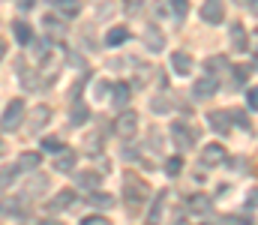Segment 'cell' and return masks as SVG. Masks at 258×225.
I'll use <instances>...</instances> for the list:
<instances>
[{
	"label": "cell",
	"instance_id": "7a4b0ae2",
	"mask_svg": "<svg viewBox=\"0 0 258 225\" xmlns=\"http://www.w3.org/2000/svg\"><path fill=\"white\" fill-rule=\"evenodd\" d=\"M60 69H63V57H60L57 51H45V54H42V69L36 72L39 78H42L39 84H42V87L54 84V81H57V75H60Z\"/></svg>",
	"mask_w": 258,
	"mask_h": 225
},
{
	"label": "cell",
	"instance_id": "5b68a950",
	"mask_svg": "<svg viewBox=\"0 0 258 225\" xmlns=\"http://www.w3.org/2000/svg\"><path fill=\"white\" fill-rule=\"evenodd\" d=\"M195 138H198V135H195L186 123H171V141H174L177 150H192Z\"/></svg>",
	"mask_w": 258,
	"mask_h": 225
},
{
	"label": "cell",
	"instance_id": "d6a6232c",
	"mask_svg": "<svg viewBox=\"0 0 258 225\" xmlns=\"http://www.w3.org/2000/svg\"><path fill=\"white\" fill-rule=\"evenodd\" d=\"M228 117H231L237 126H243V129H252V120L246 117V111H228Z\"/></svg>",
	"mask_w": 258,
	"mask_h": 225
},
{
	"label": "cell",
	"instance_id": "f1b7e54d",
	"mask_svg": "<svg viewBox=\"0 0 258 225\" xmlns=\"http://www.w3.org/2000/svg\"><path fill=\"white\" fill-rule=\"evenodd\" d=\"M150 108H153L156 114H168V111H171V102H168V96H153V99H150Z\"/></svg>",
	"mask_w": 258,
	"mask_h": 225
},
{
	"label": "cell",
	"instance_id": "cb8c5ba5",
	"mask_svg": "<svg viewBox=\"0 0 258 225\" xmlns=\"http://www.w3.org/2000/svg\"><path fill=\"white\" fill-rule=\"evenodd\" d=\"M123 42H129V30L126 27H111V30L105 33V45L117 48V45H123Z\"/></svg>",
	"mask_w": 258,
	"mask_h": 225
},
{
	"label": "cell",
	"instance_id": "44dd1931",
	"mask_svg": "<svg viewBox=\"0 0 258 225\" xmlns=\"http://www.w3.org/2000/svg\"><path fill=\"white\" fill-rule=\"evenodd\" d=\"M165 204H168V189L156 192L153 207H150V222H162V210H165Z\"/></svg>",
	"mask_w": 258,
	"mask_h": 225
},
{
	"label": "cell",
	"instance_id": "4fadbf2b",
	"mask_svg": "<svg viewBox=\"0 0 258 225\" xmlns=\"http://www.w3.org/2000/svg\"><path fill=\"white\" fill-rule=\"evenodd\" d=\"M108 90H111V105H114L117 111H123V108L129 105V96H132V87H129L126 81H117V84H111Z\"/></svg>",
	"mask_w": 258,
	"mask_h": 225
},
{
	"label": "cell",
	"instance_id": "ee69618b",
	"mask_svg": "<svg viewBox=\"0 0 258 225\" xmlns=\"http://www.w3.org/2000/svg\"><path fill=\"white\" fill-rule=\"evenodd\" d=\"M105 93H108V84H105V81H99V84H96V96H99V99H102V96H105Z\"/></svg>",
	"mask_w": 258,
	"mask_h": 225
},
{
	"label": "cell",
	"instance_id": "30bf717a",
	"mask_svg": "<svg viewBox=\"0 0 258 225\" xmlns=\"http://www.w3.org/2000/svg\"><path fill=\"white\" fill-rule=\"evenodd\" d=\"M75 162H78V150L60 147L54 153V171H57V174H69V171L75 168Z\"/></svg>",
	"mask_w": 258,
	"mask_h": 225
},
{
	"label": "cell",
	"instance_id": "d4e9b609",
	"mask_svg": "<svg viewBox=\"0 0 258 225\" xmlns=\"http://www.w3.org/2000/svg\"><path fill=\"white\" fill-rule=\"evenodd\" d=\"M12 33H15V39H18L21 45H30V42H33V30H30L27 21H15V24H12Z\"/></svg>",
	"mask_w": 258,
	"mask_h": 225
},
{
	"label": "cell",
	"instance_id": "d590c367",
	"mask_svg": "<svg viewBox=\"0 0 258 225\" xmlns=\"http://www.w3.org/2000/svg\"><path fill=\"white\" fill-rule=\"evenodd\" d=\"M36 78H39L36 72H24V75H21V87H24V90H36V87H39V81H36Z\"/></svg>",
	"mask_w": 258,
	"mask_h": 225
},
{
	"label": "cell",
	"instance_id": "9c48e42d",
	"mask_svg": "<svg viewBox=\"0 0 258 225\" xmlns=\"http://www.w3.org/2000/svg\"><path fill=\"white\" fill-rule=\"evenodd\" d=\"M201 18L207 24H222V18H225V0H204Z\"/></svg>",
	"mask_w": 258,
	"mask_h": 225
},
{
	"label": "cell",
	"instance_id": "83f0119b",
	"mask_svg": "<svg viewBox=\"0 0 258 225\" xmlns=\"http://www.w3.org/2000/svg\"><path fill=\"white\" fill-rule=\"evenodd\" d=\"M18 180V165H3L0 168V189H9Z\"/></svg>",
	"mask_w": 258,
	"mask_h": 225
},
{
	"label": "cell",
	"instance_id": "6da1fadb",
	"mask_svg": "<svg viewBox=\"0 0 258 225\" xmlns=\"http://www.w3.org/2000/svg\"><path fill=\"white\" fill-rule=\"evenodd\" d=\"M24 99H9L3 114H0V129L3 132H15L18 126H24Z\"/></svg>",
	"mask_w": 258,
	"mask_h": 225
},
{
	"label": "cell",
	"instance_id": "74e56055",
	"mask_svg": "<svg viewBox=\"0 0 258 225\" xmlns=\"http://www.w3.org/2000/svg\"><path fill=\"white\" fill-rule=\"evenodd\" d=\"M246 105H249V111H255V108H258V90H255V87H249V90H246Z\"/></svg>",
	"mask_w": 258,
	"mask_h": 225
},
{
	"label": "cell",
	"instance_id": "603a6c76",
	"mask_svg": "<svg viewBox=\"0 0 258 225\" xmlns=\"http://www.w3.org/2000/svg\"><path fill=\"white\" fill-rule=\"evenodd\" d=\"M54 6L63 18H78V12H81V0H54Z\"/></svg>",
	"mask_w": 258,
	"mask_h": 225
},
{
	"label": "cell",
	"instance_id": "5bb4252c",
	"mask_svg": "<svg viewBox=\"0 0 258 225\" xmlns=\"http://www.w3.org/2000/svg\"><path fill=\"white\" fill-rule=\"evenodd\" d=\"M144 45L150 48V54H159V51L165 48V36H162V30H159L156 24H150V27L144 30Z\"/></svg>",
	"mask_w": 258,
	"mask_h": 225
},
{
	"label": "cell",
	"instance_id": "8d00e7d4",
	"mask_svg": "<svg viewBox=\"0 0 258 225\" xmlns=\"http://www.w3.org/2000/svg\"><path fill=\"white\" fill-rule=\"evenodd\" d=\"M249 72H252V66H249V69H246V66H234V84L240 87V84L246 81V75H249Z\"/></svg>",
	"mask_w": 258,
	"mask_h": 225
},
{
	"label": "cell",
	"instance_id": "f546056e",
	"mask_svg": "<svg viewBox=\"0 0 258 225\" xmlns=\"http://www.w3.org/2000/svg\"><path fill=\"white\" fill-rule=\"evenodd\" d=\"M180 171H183V159H180V156L165 159V174H168V177H177Z\"/></svg>",
	"mask_w": 258,
	"mask_h": 225
},
{
	"label": "cell",
	"instance_id": "3957f363",
	"mask_svg": "<svg viewBox=\"0 0 258 225\" xmlns=\"http://www.w3.org/2000/svg\"><path fill=\"white\" fill-rule=\"evenodd\" d=\"M123 195L129 198V204H141V201L150 198V189H147V183L138 174H126L123 177Z\"/></svg>",
	"mask_w": 258,
	"mask_h": 225
},
{
	"label": "cell",
	"instance_id": "9a60e30c",
	"mask_svg": "<svg viewBox=\"0 0 258 225\" xmlns=\"http://www.w3.org/2000/svg\"><path fill=\"white\" fill-rule=\"evenodd\" d=\"M75 204V192L72 189H60L51 201H48V213H63L66 207H72Z\"/></svg>",
	"mask_w": 258,
	"mask_h": 225
},
{
	"label": "cell",
	"instance_id": "7c38bea8",
	"mask_svg": "<svg viewBox=\"0 0 258 225\" xmlns=\"http://www.w3.org/2000/svg\"><path fill=\"white\" fill-rule=\"evenodd\" d=\"M198 159H201V165H204V168H213V165H222V162H225V150H222V144H216V141H213V144H207V147L201 150V156H198Z\"/></svg>",
	"mask_w": 258,
	"mask_h": 225
},
{
	"label": "cell",
	"instance_id": "4dcf8cb0",
	"mask_svg": "<svg viewBox=\"0 0 258 225\" xmlns=\"http://www.w3.org/2000/svg\"><path fill=\"white\" fill-rule=\"evenodd\" d=\"M168 3H171L174 18H177V21H183V18H186V12H189V0H168Z\"/></svg>",
	"mask_w": 258,
	"mask_h": 225
},
{
	"label": "cell",
	"instance_id": "ac0fdd59",
	"mask_svg": "<svg viewBox=\"0 0 258 225\" xmlns=\"http://www.w3.org/2000/svg\"><path fill=\"white\" fill-rule=\"evenodd\" d=\"M87 117H90V108H87L81 99H75V102H72V111H69V123H72V126H84Z\"/></svg>",
	"mask_w": 258,
	"mask_h": 225
},
{
	"label": "cell",
	"instance_id": "ab89813d",
	"mask_svg": "<svg viewBox=\"0 0 258 225\" xmlns=\"http://www.w3.org/2000/svg\"><path fill=\"white\" fill-rule=\"evenodd\" d=\"M123 6H126V12L132 15V12H138V9L144 6V0H123Z\"/></svg>",
	"mask_w": 258,
	"mask_h": 225
},
{
	"label": "cell",
	"instance_id": "f35d334b",
	"mask_svg": "<svg viewBox=\"0 0 258 225\" xmlns=\"http://www.w3.org/2000/svg\"><path fill=\"white\" fill-rule=\"evenodd\" d=\"M81 225H105V216H99V213H93V216H84Z\"/></svg>",
	"mask_w": 258,
	"mask_h": 225
},
{
	"label": "cell",
	"instance_id": "7bdbcfd3",
	"mask_svg": "<svg viewBox=\"0 0 258 225\" xmlns=\"http://www.w3.org/2000/svg\"><path fill=\"white\" fill-rule=\"evenodd\" d=\"M237 6H243V9H249V12H255V0H234Z\"/></svg>",
	"mask_w": 258,
	"mask_h": 225
},
{
	"label": "cell",
	"instance_id": "f6af8a7d",
	"mask_svg": "<svg viewBox=\"0 0 258 225\" xmlns=\"http://www.w3.org/2000/svg\"><path fill=\"white\" fill-rule=\"evenodd\" d=\"M33 6V0H18V9H30Z\"/></svg>",
	"mask_w": 258,
	"mask_h": 225
},
{
	"label": "cell",
	"instance_id": "e0dca14e",
	"mask_svg": "<svg viewBox=\"0 0 258 225\" xmlns=\"http://www.w3.org/2000/svg\"><path fill=\"white\" fill-rule=\"evenodd\" d=\"M171 69L177 75H189L192 72V57H189L186 51H174V54H171Z\"/></svg>",
	"mask_w": 258,
	"mask_h": 225
},
{
	"label": "cell",
	"instance_id": "ffe728a7",
	"mask_svg": "<svg viewBox=\"0 0 258 225\" xmlns=\"http://www.w3.org/2000/svg\"><path fill=\"white\" fill-rule=\"evenodd\" d=\"M84 201H87L90 207H99V210H111V207H114V198H111L108 192H90Z\"/></svg>",
	"mask_w": 258,
	"mask_h": 225
},
{
	"label": "cell",
	"instance_id": "e575fe53",
	"mask_svg": "<svg viewBox=\"0 0 258 225\" xmlns=\"http://www.w3.org/2000/svg\"><path fill=\"white\" fill-rule=\"evenodd\" d=\"M45 27H48V36H63V24H60V21H54V18H51V15H48V18H45Z\"/></svg>",
	"mask_w": 258,
	"mask_h": 225
},
{
	"label": "cell",
	"instance_id": "60d3db41",
	"mask_svg": "<svg viewBox=\"0 0 258 225\" xmlns=\"http://www.w3.org/2000/svg\"><path fill=\"white\" fill-rule=\"evenodd\" d=\"M120 156H123V159H129V162H135V159H138L141 153H138L135 147H123V150H120Z\"/></svg>",
	"mask_w": 258,
	"mask_h": 225
},
{
	"label": "cell",
	"instance_id": "8fae6325",
	"mask_svg": "<svg viewBox=\"0 0 258 225\" xmlns=\"http://www.w3.org/2000/svg\"><path fill=\"white\" fill-rule=\"evenodd\" d=\"M105 147V129L102 126H96L93 132H87V138H84V144L81 150L87 153V156H99V150Z\"/></svg>",
	"mask_w": 258,
	"mask_h": 225
},
{
	"label": "cell",
	"instance_id": "4316f807",
	"mask_svg": "<svg viewBox=\"0 0 258 225\" xmlns=\"http://www.w3.org/2000/svg\"><path fill=\"white\" fill-rule=\"evenodd\" d=\"M0 216H24V210H21V198L0 201Z\"/></svg>",
	"mask_w": 258,
	"mask_h": 225
},
{
	"label": "cell",
	"instance_id": "ba28073f",
	"mask_svg": "<svg viewBox=\"0 0 258 225\" xmlns=\"http://www.w3.org/2000/svg\"><path fill=\"white\" fill-rule=\"evenodd\" d=\"M45 189H48V174H39V171L33 168L30 180L24 183V192H21V198H39Z\"/></svg>",
	"mask_w": 258,
	"mask_h": 225
},
{
	"label": "cell",
	"instance_id": "bcb514c9",
	"mask_svg": "<svg viewBox=\"0 0 258 225\" xmlns=\"http://www.w3.org/2000/svg\"><path fill=\"white\" fill-rule=\"evenodd\" d=\"M3 54H6V45H3V42H0V60H3Z\"/></svg>",
	"mask_w": 258,
	"mask_h": 225
},
{
	"label": "cell",
	"instance_id": "b9f144b4",
	"mask_svg": "<svg viewBox=\"0 0 258 225\" xmlns=\"http://www.w3.org/2000/svg\"><path fill=\"white\" fill-rule=\"evenodd\" d=\"M207 66H210V69H213V66H222V69H225V66H228V60H225V57H210V60H207Z\"/></svg>",
	"mask_w": 258,
	"mask_h": 225
},
{
	"label": "cell",
	"instance_id": "277c9868",
	"mask_svg": "<svg viewBox=\"0 0 258 225\" xmlns=\"http://www.w3.org/2000/svg\"><path fill=\"white\" fill-rule=\"evenodd\" d=\"M24 120H27V132H30V135H39V132L48 126V120H51V108H48V105H33L30 114L24 111Z\"/></svg>",
	"mask_w": 258,
	"mask_h": 225
},
{
	"label": "cell",
	"instance_id": "836d02e7",
	"mask_svg": "<svg viewBox=\"0 0 258 225\" xmlns=\"http://www.w3.org/2000/svg\"><path fill=\"white\" fill-rule=\"evenodd\" d=\"M60 147H63V141H60V138H51V135H48V138H42V150H45V153H51V156H54Z\"/></svg>",
	"mask_w": 258,
	"mask_h": 225
},
{
	"label": "cell",
	"instance_id": "52a82bcc",
	"mask_svg": "<svg viewBox=\"0 0 258 225\" xmlns=\"http://www.w3.org/2000/svg\"><path fill=\"white\" fill-rule=\"evenodd\" d=\"M114 132H117L120 138H132V135L138 132V114L129 111V108H123V114H120L117 123H114Z\"/></svg>",
	"mask_w": 258,
	"mask_h": 225
},
{
	"label": "cell",
	"instance_id": "d6986e66",
	"mask_svg": "<svg viewBox=\"0 0 258 225\" xmlns=\"http://www.w3.org/2000/svg\"><path fill=\"white\" fill-rule=\"evenodd\" d=\"M102 177L105 174H99V171H78L75 174V183H78V189H96Z\"/></svg>",
	"mask_w": 258,
	"mask_h": 225
},
{
	"label": "cell",
	"instance_id": "8992f818",
	"mask_svg": "<svg viewBox=\"0 0 258 225\" xmlns=\"http://www.w3.org/2000/svg\"><path fill=\"white\" fill-rule=\"evenodd\" d=\"M216 90H219V78H216V75H201L192 84L195 99H210V96H216Z\"/></svg>",
	"mask_w": 258,
	"mask_h": 225
},
{
	"label": "cell",
	"instance_id": "2e32d148",
	"mask_svg": "<svg viewBox=\"0 0 258 225\" xmlns=\"http://www.w3.org/2000/svg\"><path fill=\"white\" fill-rule=\"evenodd\" d=\"M207 123H210V129L219 132V135H225V132L231 129V117H228V111H210V114H207Z\"/></svg>",
	"mask_w": 258,
	"mask_h": 225
},
{
	"label": "cell",
	"instance_id": "7dc6e473",
	"mask_svg": "<svg viewBox=\"0 0 258 225\" xmlns=\"http://www.w3.org/2000/svg\"><path fill=\"white\" fill-rule=\"evenodd\" d=\"M48 3H54V0H48Z\"/></svg>",
	"mask_w": 258,
	"mask_h": 225
},
{
	"label": "cell",
	"instance_id": "1f68e13d",
	"mask_svg": "<svg viewBox=\"0 0 258 225\" xmlns=\"http://www.w3.org/2000/svg\"><path fill=\"white\" fill-rule=\"evenodd\" d=\"M231 39H234V45L243 51L246 48V39H243V24H231Z\"/></svg>",
	"mask_w": 258,
	"mask_h": 225
},
{
	"label": "cell",
	"instance_id": "484cf974",
	"mask_svg": "<svg viewBox=\"0 0 258 225\" xmlns=\"http://www.w3.org/2000/svg\"><path fill=\"white\" fill-rule=\"evenodd\" d=\"M39 162H42V156L27 150V153H21V159H18V171H27V174H30L33 168H39Z\"/></svg>",
	"mask_w": 258,
	"mask_h": 225
},
{
	"label": "cell",
	"instance_id": "7402d4cb",
	"mask_svg": "<svg viewBox=\"0 0 258 225\" xmlns=\"http://www.w3.org/2000/svg\"><path fill=\"white\" fill-rule=\"evenodd\" d=\"M189 210H192V213H201V216H204V213H210V210H213L210 195H201V192L192 195V198H189Z\"/></svg>",
	"mask_w": 258,
	"mask_h": 225
}]
</instances>
